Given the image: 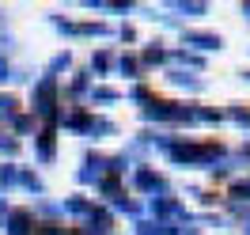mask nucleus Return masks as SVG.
Wrapping results in <instances>:
<instances>
[{"mask_svg":"<svg viewBox=\"0 0 250 235\" xmlns=\"http://www.w3.org/2000/svg\"><path fill=\"white\" fill-rule=\"evenodd\" d=\"M189 42H197L201 49H212V46H220V38H212V34H189Z\"/></svg>","mask_w":250,"mask_h":235,"instance_id":"nucleus-1","label":"nucleus"}]
</instances>
